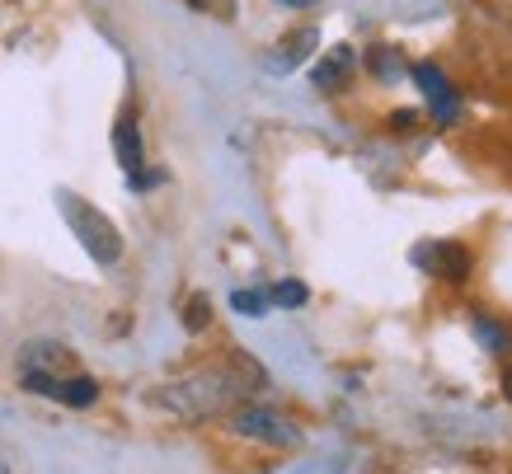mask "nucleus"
Returning <instances> with one entry per match:
<instances>
[{
	"label": "nucleus",
	"mask_w": 512,
	"mask_h": 474,
	"mask_svg": "<svg viewBox=\"0 0 512 474\" xmlns=\"http://www.w3.org/2000/svg\"><path fill=\"white\" fill-rule=\"evenodd\" d=\"M409 80L419 85L423 104L433 108V123L437 127H456L461 123V90L447 80V71L437 62H414L409 66Z\"/></svg>",
	"instance_id": "obj_4"
},
{
	"label": "nucleus",
	"mask_w": 512,
	"mask_h": 474,
	"mask_svg": "<svg viewBox=\"0 0 512 474\" xmlns=\"http://www.w3.org/2000/svg\"><path fill=\"white\" fill-rule=\"evenodd\" d=\"M207 324H212V301L198 291V296H188V301H184V329H188V334H202Z\"/></svg>",
	"instance_id": "obj_15"
},
{
	"label": "nucleus",
	"mask_w": 512,
	"mask_h": 474,
	"mask_svg": "<svg viewBox=\"0 0 512 474\" xmlns=\"http://www.w3.org/2000/svg\"><path fill=\"white\" fill-rule=\"evenodd\" d=\"M264 381H268L264 367L235 348L226 367H207L184 376V381L160 385L151 404L174 413V418H184V423H198V418H212V413H231L235 404H245V395L264 390Z\"/></svg>",
	"instance_id": "obj_1"
},
{
	"label": "nucleus",
	"mask_w": 512,
	"mask_h": 474,
	"mask_svg": "<svg viewBox=\"0 0 512 474\" xmlns=\"http://www.w3.org/2000/svg\"><path fill=\"white\" fill-rule=\"evenodd\" d=\"M19 381H24V390H29V395H43V399H52V390H57V371H24V376H19Z\"/></svg>",
	"instance_id": "obj_16"
},
{
	"label": "nucleus",
	"mask_w": 512,
	"mask_h": 474,
	"mask_svg": "<svg viewBox=\"0 0 512 474\" xmlns=\"http://www.w3.org/2000/svg\"><path fill=\"white\" fill-rule=\"evenodd\" d=\"M226 428L245 442H259V446H273V451H292L301 446V428H296L287 413L268 409V404H235L226 413Z\"/></svg>",
	"instance_id": "obj_3"
},
{
	"label": "nucleus",
	"mask_w": 512,
	"mask_h": 474,
	"mask_svg": "<svg viewBox=\"0 0 512 474\" xmlns=\"http://www.w3.org/2000/svg\"><path fill=\"white\" fill-rule=\"evenodd\" d=\"M357 71V47L353 43H334L329 52H320V62L311 66V85L320 94H339Z\"/></svg>",
	"instance_id": "obj_7"
},
{
	"label": "nucleus",
	"mask_w": 512,
	"mask_h": 474,
	"mask_svg": "<svg viewBox=\"0 0 512 474\" xmlns=\"http://www.w3.org/2000/svg\"><path fill=\"white\" fill-rule=\"evenodd\" d=\"M503 395H508V404H512V367L503 371Z\"/></svg>",
	"instance_id": "obj_21"
},
{
	"label": "nucleus",
	"mask_w": 512,
	"mask_h": 474,
	"mask_svg": "<svg viewBox=\"0 0 512 474\" xmlns=\"http://www.w3.org/2000/svg\"><path fill=\"white\" fill-rule=\"evenodd\" d=\"M19 362H24V371H29V367L33 371H52L57 362H66V348H62V343H29Z\"/></svg>",
	"instance_id": "obj_13"
},
{
	"label": "nucleus",
	"mask_w": 512,
	"mask_h": 474,
	"mask_svg": "<svg viewBox=\"0 0 512 474\" xmlns=\"http://www.w3.org/2000/svg\"><path fill=\"white\" fill-rule=\"evenodd\" d=\"M127 179H132V188H156L165 174H160V169H137V174H127Z\"/></svg>",
	"instance_id": "obj_19"
},
{
	"label": "nucleus",
	"mask_w": 512,
	"mask_h": 474,
	"mask_svg": "<svg viewBox=\"0 0 512 474\" xmlns=\"http://www.w3.org/2000/svg\"><path fill=\"white\" fill-rule=\"evenodd\" d=\"M419 127V113L414 108H400V113H390V132H414Z\"/></svg>",
	"instance_id": "obj_18"
},
{
	"label": "nucleus",
	"mask_w": 512,
	"mask_h": 474,
	"mask_svg": "<svg viewBox=\"0 0 512 474\" xmlns=\"http://www.w3.org/2000/svg\"><path fill=\"white\" fill-rule=\"evenodd\" d=\"M278 5H287V10H311V5H320V0H278Z\"/></svg>",
	"instance_id": "obj_20"
},
{
	"label": "nucleus",
	"mask_w": 512,
	"mask_h": 474,
	"mask_svg": "<svg viewBox=\"0 0 512 474\" xmlns=\"http://www.w3.org/2000/svg\"><path fill=\"white\" fill-rule=\"evenodd\" d=\"M414 263H419V268H428L433 277H442V282H451V287L470 282V268H475L470 249L451 245V240H428V245H419V249H414Z\"/></svg>",
	"instance_id": "obj_5"
},
{
	"label": "nucleus",
	"mask_w": 512,
	"mask_h": 474,
	"mask_svg": "<svg viewBox=\"0 0 512 474\" xmlns=\"http://www.w3.org/2000/svg\"><path fill=\"white\" fill-rule=\"evenodd\" d=\"M231 310L235 315H245V320H264L268 315V291H254V287L231 291Z\"/></svg>",
	"instance_id": "obj_14"
},
{
	"label": "nucleus",
	"mask_w": 512,
	"mask_h": 474,
	"mask_svg": "<svg viewBox=\"0 0 512 474\" xmlns=\"http://www.w3.org/2000/svg\"><path fill=\"white\" fill-rule=\"evenodd\" d=\"M306 301H311V291H306V282H296V277H282L268 291V306H282V310H301Z\"/></svg>",
	"instance_id": "obj_12"
},
{
	"label": "nucleus",
	"mask_w": 512,
	"mask_h": 474,
	"mask_svg": "<svg viewBox=\"0 0 512 474\" xmlns=\"http://www.w3.org/2000/svg\"><path fill=\"white\" fill-rule=\"evenodd\" d=\"M62 216H66V226L76 230V240L85 245V254H90L99 268H113V263L123 259V235H118V226H113L99 207L80 202L76 193H62Z\"/></svg>",
	"instance_id": "obj_2"
},
{
	"label": "nucleus",
	"mask_w": 512,
	"mask_h": 474,
	"mask_svg": "<svg viewBox=\"0 0 512 474\" xmlns=\"http://www.w3.org/2000/svg\"><path fill=\"white\" fill-rule=\"evenodd\" d=\"M113 155H118V165H123L127 174L146 169V146H141L137 113H118V123H113Z\"/></svg>",
	"instance_id": "obj_8"
},
{
	"label": "nucleus",
	"mask_w": 512,
	"mask_h": 474,
	"mask_svg": "<svg viewBox=\"0 0 512 474\" xmlns=\"http://www.w3.org/2000/svg\"><path fill=\"white\" fill-rule=\"evenodd\" d=\"M188 10L212 15V19H235V0H188Z\"/></svg>",
	"instance_id": "obj_17"
},
{
	"label": "nucleus",
	"mask_w": 512,
	"mask_h": 474,
	"mask_svg": "<svg viewBox=\"0 0 512 474\" xmlns=\"http://www.w3.org/2000/svg\"><path fill=\"white\" fill-rule=\"evenodd\" d=\"M52 399L66 404V409H94V404H99V381H94V376H57Z\"/></svg>",
	"instance_id": "obj_9"
},
{
	"label": "nucleus",
	"mask_w": 512,
	"mask_h": 474,
	"mask_svg": "<svg viewBox=\"0 0 512 474\" xmlns=\"http://www.w3.org/2000/svg\"><path fill=\"white\" fill-rule=\"evenodd\" d=\"M367 71H372L376 80H386V85H395V80L409 76L400 47H372V52H367Z\"/></svg>",
	"instance_id": "obj_10"
},
{
	"label": "nucleus",
	"mask_w": 512,
	"mask_h": 474,
	"mask_svg": "<svg viewBox=\"0 0 512 474\" xmlns=\"http://www.w3.org/2000/svg\"><path fill=\"white\" fill-rule=\"evenodd\" d=\"M470 334L484 343V352H494V357H508L512 334H508V329H503L498 320H489V315H470Z\"/></svg>",
	"instance_id": "obj_11"
},
{
	"label": "nucleus",
	"mask_w": 512,
	"mask_h": 474,
	"mask_svg": "<svg viewBox=\"0 0 512 474\" xmlns=\"http://www.w3.org/2000/svg\"><path fill=\"white\" fill-rule=\"evenodd\" d=\"M315 47H320V29L315 24H301V29H292L282 43H273L268 47V57H264V66L273 71V76H292L296 66L311 57Z\"/></svg>",
	"instance_id": "obj_6"
}]
</instances>
